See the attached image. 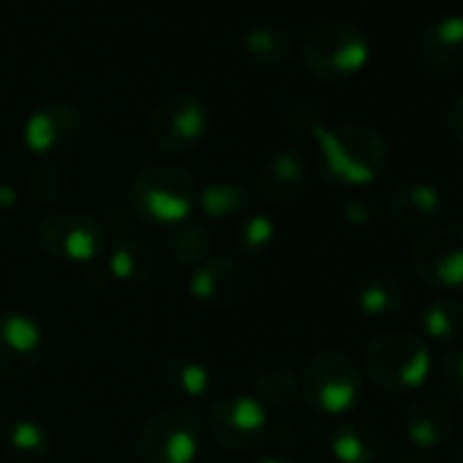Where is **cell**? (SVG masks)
I'll use <instances>...</instances> for the list:
<instances>
[{"mask_svg": "<svg viewBox=\"0 0 463 463\" xmlns=\"http://www.w3.org/2000/svg\"><path fill=\"white\" fill-rule=\"evenodd\" d=\"M319 175L341 188L371 185L390 161V147L384 137L363 120H341L327 126L314 142Z\"/></svg>", "mask_w": 463, "mask_h": 463, "instance_id": "6da1fadb", "label": "cell"}, {"mask_svg": "<svg viewBox=\"0 0 463 463\" xmlns=\"http://www.w3.org/2000/svg\"><path fill=\"white\" fill-rule=\"evenodd\" d=\"M128 196H131L134 213L142 221L175 229L194 218L199 183L185 166L156 161L137 172Z\"/></svg>", "mask_w": 463, "mask_h": 463, "instance_id": "7a4b0ae2", "label": "cell"}, {"mask_svg": "<svg viewBox=\"0 0 463 463\" xmlns=\"http://www.w3.org/2000/svg\"><path fill=\"white\" fill-rule=\"evenodd\" d=\"M306 71L322 82H344L360 74L371 58L368 33L349 20H322L298 44Z\"/></svg>", "mask_w": 463, "mask_h": 463, "instance_id": "3957f363", "label": "cell"}, {"mask_svg": "<svg viewBox=\"0 0 463 463\" xmlns=\"http://www.w3.org/2000/svg\"><path fill=\"white\" fill-rule=\"evenodd\" d=\"M363 368L368 382L387 395L414 392L430 371L428 344L403 330L376 335L363 352Z\"/></svg>", "mask_w": 463, "mask_h": 463, "instance_id": "277c9868", "label": "cell"}, {"mask_svg": "<svg viewBox=\"0 0 463 463\" xmlns=\"http://www.w3.org/2000/svg\"><path fill=\"white\" fill-rule=\"evenodd\" d=\"M298 379L303 401L322 417H346L363 395L360 368L338 349L311 352Z\"/></svg>", "mask_w": 463, "mask_h": 463, "instance_id": "5b68a950", "label": "cell"}, {"mask_svg": "<svg viewBox=\"0 0 463 463\" xmlns=\"http://www.w3.org/2000/svg\"><path fill=\"white\" fill-rule=\"evenodd\" d=\"M204 428L199 414L185 403H172L156 409L137 441V463H194L202 449Z\"/></svg>", "mask_w": 463, "mask_h": 463, "instance_id": "8992f818", "label": "cell"}, {"mask_svg": "<svg viewBox=\"0 0 463 463\" xmlns=\"http://www.w3.org/2000/svg\"><path fill=\"white\" fill-rule=\"evenodd\" d=\"M36 238L47 257L74 268H90L107 251V226L80 207L47 213L36 229Z\"/></svg>", "mask_w": 463, "mask_h": 463, "instance_id": "52a82bcc", "label": "cell"}, {"mask_svg": "<svg viewBox=\"0 0 463 463\" xmlns=\"http://www.w3.org/2000/svg\"><path fill=\"white\" fill-rule=\"evenodd\" d=\"M270 411L251 392H223L210 403L207 436L226 452H254L268 441Z\"/></svg>", "mask_w": 463, "mask_h": 463, "instance_id": "ba28073f", "label": "cell"}, {"mask_svg": "<svg viewBox=\"0 0 463 463\" xmlns=\"http://www.w3.org/2000/svg\"><path fill=\"white\" fill-rule=\"evenodd\" d=\"M411 265L422 284L463 295V223L449 221L430 226L411 249Z\"/></svg>", "mask_w": 463, "mask_h": 463, "instance_id": "9c48e42d", "label": "cell"}, {"mask_svg": "<svg viewBox=\"0 0 463 463\" xmlns=\"http://www.w3.org/2000/svg\"><path fill=\"white\" fill-rule=\"evenodd\" d=\"M210 128V112L194 93H172L150 112L147 134L161 153L183 156L199 147Z\"/></svg>", "mask_w": 463, "mask_h": 463, "instance_id": "30bf717a", "label": "cell"}, {"mask_svg": "<svg viewBox=\"0 0 463 463\" xmlns=\"http://www.w3.org/2000/svg\"><path fill=\"white\" fill-rule=\"evenodd\" d=\"M82 137V115L66 99L39 104L23 123V145L39 161H55L74 150Z\"/></svg>", "mask_w": 463, "mask_h": 463, "instance_id": "8fae6325", "label": "cell"}, {"mask_svg": "<svg viewBox=\"0 0 463 463\" xmlns=\"http://www.w3.org/2000/svg\"><path fill=\"white\" fill-rule=\"evenodd\" d=\"M44 354V330L23 308L0 311V382L25 379Z\"/></svg>", "mask_w": 463, "mask_h": 463, "instance_id": "7c38bea8", "label": "cell"}, {"mask_svg": "<svg viewBox=\"0 0 463 463\" xmlns=\"http://www.w3.org/2000/svg\"><path fill=\"white\" fill-rule=\"evenodd\" d=\"M249 287V270L238 257H210L188 276V295L204 308H229Z\"/></svg>", "mask_w": 463, "mask_h": 463, "instance_id": "4fadbf2b", "label": "cell"}, {"mask_svg": "<svg viewBox=\"0 0 463 463\" xmlns=\"http://www.w3.org/2000/svg\"><path fill=\"white\" fill-rule=\"evenodd\" d=\"M441 213V188L425 175L403 177L387 199V218L406 232L428 229Z\"/></svg>", "mask_w": 463, "mask_h": 463, "instance_id": "5bb4252c", "label": "cell"}, {"mask_svg": "<svg viewBox=\"0 0 463 463\" xmlns=\"http://www.w3.org/2000/svg\"><path fill=\"white\" fill-rule=\"evenodd\" d=\"M403 430L409 441L422 452L447 449L458 436V414L441 398H417L403 411Z\"/></svg>", "mask_w": 463, "mask_h": 463, "instance_id": "9a60e30c", "label": "cell"}, {"mask_svg": "<svg viewBox=\"0 0 463 463\" xmlns=\"http://www.w3.org/2000/svg\"><path fill=\"white\" fill-rule=\"evenodd\" d=\"M308 185V161L295 147H281L265 156L257 166V191L270 204H292Z\"/></svg>", "mask_w": 463, "mask_h": 463, "instance_id": "2e32d148", "label": "cell"}, {"mask_svg": "<svg viewBox=\"0 0 463 463\" xmlns=\"http://www.w3.org/2000/svg\"><path fill=\"white\" fill-rule=\"evenodd\" d=\"M417 61L436 74L463 69V17L444 14L425 25L417 39Z\"/></svg>", "mask_w": 463, "mask_h": 463, "instance_id": "e0dca14e", "label": "cell"}, {"mask_svg": "<svg viewBox=\"0 0 463 463\" xmlns=\"http://www.w3.org/2000/svg\"><path fill=\"white\" fill-rule=\"evenodd\" d=\"M330 452L338 463H376L384 452V433L371 420L346 417L330 433Z\"/></svg>", "mask_w": 463, "mask_h": 463, "instance_id": "ac0fdd59", "label": "cell"}, {"mask_svg": "<svg viewBox=\"0 0 463 463\" xmlns=\"http://www.w3.org/2000/svg\"><path fill=\"white\" fill-rule=\"evenodd\" d=\"M251 188L238 177H213L199 185L196 210L210 221H241L251 213Z\"/></svg>", "mask_w": 463, "mask_h": 463, "instance_id": "d6986e66", "label": "cell"}, {"mask_svg": "<svg viewBox=\"0 0 463 463\" xmlns=\"http://www.w3.org/2000/svg\"><path fill=\"white\" fill-rule=\"evenodd\" d=\"M0 449L14 463H42L52 452V439L33 417H6L0 428Z\"/></svg>", "mask_w": 463, "mask_h": 463, "instance_id": "ffe728a7", "label": "cell"}, {"mask_svg": "<svg viewBox=\"0 0 463 463\" xmlns=\"http://www.w3.org/2000/svg\"><path fill=\"white\" fill-rule=\"evenodd\" d=\"M104 270H107L109 281H118L120 287L142 289V287H150L156 281L158 260H156L153 249H147L145 243L123 241L107 251Z\"/></svg>", "mask_w": 463, "mask_h": 463, "instance_id": "44dd1931", "label": "cell"}, {"mask_svg": "<svg viewBox=\"0 0 463 463\" xmlns=\"http://www.w3.org/2000/svg\"><path fill=\"white\" fill-rule=\"evenodd\" d=\"M354 303L368 319H395L409 303V289L395 273H373L357 287Z\"/></svg>", "mask_w": 463, "mask_h": 463, "instance_id": "7402d4cb", "label": "cell"}, {"mask_svg": "<svg viewBox=\"0 0 463 463\" xmlns=\"http://www.w3.org/2000/svg\"><path fill=\"white\" fill-rule=\"evenodd\" d=\"M243 50L262 69H281L298 55V44H295L292 31L279 25V23L254 25L243 36Z\"/></svg>", "mask_w": 463, "mask_h": 463, "instance_id": "603a6c76", "label": "cell"}, {"mask_svg": "<svg viewBox=\"0 0 463 463\" xmlns=\"http://www.w3.org/2000/svg\"><path fill=\"white\" fill-rule=\"evenodd\" d=\"M164 382L169 387V392H175L180 401H202L207 398L210 387H213V376L210 368L202 357L191 354V352H172L164 360Z\"/></svg>", "mask_w": 463, "mask_h": 463, "instance_id": "cb8c5ba5", "label": "cell"}, {"mask_svg": "<svg viewBox=\"0 0 463 463\" xmlns=\"http://www.w3.org/2000/svg\"><path fill=\"white\" fill-rule=\"evenodd\" d=\"M251 395L265 406V409H295L303 395H300V379L289 365H265L251 376Z\"/></svg>", "mask_w": 463, "mask_h": 463, "instance_id": "d4e9b609", "label": "cell"}, {"mask_svg": "<svg viewBox=\"0 0 463 463\" xmlns=\"http://www.w3.org/2000/svg\"><path fill=\"white\" fill-rule=\"evenodd\" d=\"M166 251L172 257L175 265L180 268H199L202 262H207L215 251V235L213 229L204 223V221H185L180 226H175L166 238Z\"/></svg>", "mask_w": 463, "mask_h": 463, "instance_id": "484cf974", "label": "cell"}, {"mask_svg": "<svg viewBox=\"0 0 463 463\" xmlns=\"http://www.w3.org/2000/svg\"><path fill=\"white\" fill-rule=\"evenodd\" d=\"M276 223L268 213H249L232 232V251L238 260H257L276 243Z\"/></svg>", "mask_w": 463, "mask_h": 463, "instance_id": "4316f807", "label": "cell"}, {"mask_svg": "<svg viewBox=\"0 0 463 463\" xmlns=\"http://www.w3.org/2000/svg\"><path fill=\"white\" fill-rule=\"evenodd\" d=\"M420 330L433 344H452L463 335V303L455 298H439L420 314Z\"/></svg>", "mask_w": 463, "mask_h": 463, "instance_id": "83f0119b", "label": "cell"}, {"mask_svg": "<svg viewBox=\"0 0 463 463\" xmlns=\"http://www.w3.org/2000/svg\"><path fill=\"white\" fill-rule=\"evenodd\" d=\"M66 180L55 161H39L25 175V194L39 207H55L63 196Z\"/></svg>", "mask_w": 463, "mask_h": 463, "instance_id": "f1b7e54d", "label": "cell"}, {"mask_svg": "<svg viewBox=\"0 0 463 463\" xmlns=\"http://www.w3.org/2000/svg\"><path fill=\"white\" fill-rule=\"evenodd\" d=\"M287 128L300 142H317L327 128L325 112L317 104H295L287 115Z\"/></svg>", "mask_w": 463, "mask_h": 463, "instance_id": "f546056e", "label": "cell"}, {"mask_svg": "<svg viewBox=\"0 0 463 463\" xmlns=\"http://www.w3.org/2000/svg\"><path fill=\"white\" fill-rule=\"evenodd\" d=\"M439 387L449 401L463 403V346H452L439 360Z\"/></svg>", "mask_w": 463, "mask_h": 463, "instance_id": "4dcf8cb0", "label": "cell"}, {"mask_svg": "<svg viewBox=\"0 0 463 463\" xmlns=\"http://www.w3.org/2000/svg\"><path fill=\"white\" fill-rule=\"evenodd\" d=\"M379 213H382V207L371 199V196H349L344 204H341V210H338V215H341V221L349 226V229H371L376 221H379Z\"/></svg>", "mask_w": 463, "mask_h": 463, "instance_id": "1f68e13d", "label": "cell"}, {"mask_svg": "<svg viewBox=\"0 0 463 463\" xmlns=\"http://www.w3.org/2000/svg\"><path fill=\"white\" fill-rule=\"evenodd\" d=\"M23 210V194L12 183H0V226L12 223Z\"/></svg>", "mask_w": 463, "mask_h": 463, "instance_id": "d6a6232c", "label": "cell"}, {"mask_svg": "<svg viewBox=\"0 0 463 463\" xmlns=\"http://www.w3.org/2000/svg\"><path fill=\"white\" fill-rule=\"evenodd\" d=\"M268 439L270 441H276L279 447H292L298 439H300V433H298V425L292 422V420H270V433H268Z\"/></svg>", "mask_w": 463, "mask_h": 463, "instance_id": "836d02e7", "label": "cell"}, {"mask_svg": "<svg viewBox=\"0 0 463 463\" xmlns=\"http://www.w3.org/2000/svg\"><path fill=\"white\" fill-rule=\"evenodd\" d=\"M447 126H449L452 137L463 145V90L452 99V104L447 109Z\"/></svg>", "mask_w": 463, "mask_h": 463, "instance_id": "e575fe53", "label": "cell"}, {"mask_svg": "<svg viewBox=\"0 0 463 463\" xmlns=\"http://www.w3.org/2000/svg\"><path fill=\"white\" fill-rule=\"evenodd\" d=\"M249 463H298L292 455H281V452H265V455H257L251 458Z\"/></svg>", "mask_w": 463, "mask_h": 463, "instance_id": "d590c367", "label": "cell"}, {"mask_svg": "<svg viewBox=\"0 0 463 463\" xmlns=\"http://www.w3.org/2000/svg\"><path fill=\"white\" fill-rule=\"evenodd\" d=\"M455 463H463V441H460V447H458V458H455Z\"/></svg>", "mask_w": 463, "mask_h": 463, "instance_id": "8d00e7d4", "label": "cell"}, {"mask_svg": "<svg viewBox=\"0 0 463 463\" xmlns=\"http://www.w3.org/2000/svg\"><path fill=\"white\" fill-rule=\"evenodd\" d=\"M6 417H9V414L4 411V406H0V428H4V422H6Z\"/></svg>", "mask_w": 463, "mask_h": 463, "instance_id": "74e56055", "label": "cell"}, {"mask_svg": "<svg viewBox=\"0 0 463 463\" xmlns=\"http://www.w3.org/2000/svg\"><path fill=\"white\" fill-rule=\"evenodd\" d=\"M311 463H325V460H311Z\"/></svg>", "mask_w": 463, "mask_h": 463, "instance_id": "f35d334b", "label": "cell"}]
</instances>
